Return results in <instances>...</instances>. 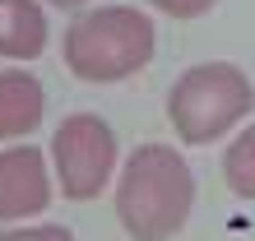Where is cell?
<instances>
[{
	"label": "cell",
	"mask_w": 255,
	"mask_h": 241,
	"mask_svg": "<svg viewBox=\"0 0 255 241\" xmlns=\"http://www.w3.org/2000/svg\"><path fill=\"white\" fill-rule=\"evenodd\" d=\"M112 204L130 241H167L190 223L195 172L172 144H139L116 167Z\"/></svg>",
	"instance_id": "cell-1"
},
{
	"label": "cell",
	"mask_w": 255,
	"mask_h": 241,
	"mask_svg": "<svg viewBox=\"0 0 255 241\" xmlns=\"http://www.w3.org/2000/svg\"><path fill=\"white\" fill-rule=\"evenodd\" d=\"M158 51V28L144 9L134 5H98L74 14L65 37H61V56L65 70L79 84H126L139 70H148V60Z\"/></svg>",
	"instance_id": "cell-2"
},
{
	"label": "cell",
	"mask_w": 255,
	"mask_h": 241,
	"mask_svg": "<svg viewBox=\"0 0 255 241\" xmlns=\"http://www.w3.org/2000/svg\"><path fill=\"white\" fill-rule=\"evenodd\" d=\"M255 112V84L232 60H200L176 74L167 93V120L186 148H209Z\"/></svg>",
	"instance_id": "cell-3"
},
{
	"label": "cell",
	"mask_w": 255,
	"mask_h": 241,
	"mask_svg": "<svg viewBox=\"0 0 255 241\" xmlns=\"http://www.w3.org/2000/svg\"><path fill=\"white\" fill-rule=\"evenodd\" d=\"M47 162H51L56 186H61V200L88 204L112 186L116 167H121V144L98 112H74L56 125Z\"/></svg>",
	"instance_id": "cell-4"
},
{
	"label": "cell",
	"mask_w": 255,
	"mask_h": 241,
	"mask_svg": "<svg viewBox=\"0 0 255 241\" xmlns=\"http://www.w3.org/2000/svg\"><path fill=\"white\" fill-rule=\"evenodd\" d=\"M56 195V176L42 148L33 144H0V228L9 223H28L47 214Z\"/></svg>",
	"instance_id": "cell-5"
},
{
	"label": "cell",
	"mask_w": 255,
	"mask_h": 241,
	"mask_svg": "<svg viewBox=\"0 0 255 241\" xmlns=\"http://www.w3.org/2000/svg\"><path fill=\"white\" fill-rule=\"evenodd\" d=\"M42 116H47V88L37 74H28L19 65L0 70V144H19L28 139Z\"/></svg>",
	"instance_id": "cell-6"
},
{
	"label": "cell",
	"mask_w": 255,
	"mask_h": 241,
	"mask_svg": "<svg viewBox=\"0 0 255 241\" xmlns=\"http://www.w3.org/2000/svg\"><path fill=\"white\" fill-rule=\"evenodd\" d=\"M51 42L47 5L42 0H0V56L5 60H37Z\"/></svg>",
	"instance_id": "cell-7"
},
{
	"label": "cell",
	"mask_w": 255,
	"mask_h": 241,
	"mask_svg": "<svg viewBox=\"0 0 255 241\" xmlns=\"http://www.w3.org/2000/svg\"><path fill=\"white\" fill-rule=\"evenodd\" d=\"M223 181L237 200H255V125H242L223 148Z\"/></svg>",
	"instance_id": "cell-8"
},
{
	"label": "cell",
	"mask_w": 255,
	"mask_h": 241,
	"mask_svg": "<svg viewBox=\"0 0 255 241\" xmlns=\"http://www.w3.org/2000/svg\"><path fill=\"white\" fill-rule=\"evenodd\" d=\"M0 241H74V232L61 223H9L0 228Z\"/></svg>",
	"instance_id": "cell-9"
},
{
	"label": "cell",
	"mask_w": 255,
	"mask_h": 241,
	"mask_svg": "<svg viewBox=\"0 0 255 241\" xmlns=\"http://www.w3.org/2000/svg\"><path fill=\"white\" fill-rule=\"evenodd\" d=\"M218 0H153L158 14H167V19H200V14H209Z\"/></svg>",
	"instance_id": "cell-10"
},
{
	"label": "cell",
	"mask_w": 255,
	"mask_h": 241,
	"mask_svg": "<svg viewBox=\"0 0 255 241\" xmlns=\"http://www.w3.org/2000/svg\"><path fill=\"white\" fill-rule=\"evenodd\" d=\"M42 5H56V9H84L88 0H42Z\"/></svg>",
	"instance_id": "cell-11"
}]
</instances>
